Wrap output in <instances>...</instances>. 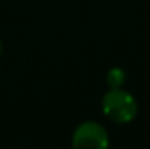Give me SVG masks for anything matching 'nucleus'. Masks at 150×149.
<instances>
[{"label":"nucleus","instance_id":"obj_1","mask_svg":"<svg viewBox=\"0 0 150 149\" xmlns=\"http://www.w3.org/2000/svg\"><path fill=\"white\" fill-rule=\"evenodd\" d=\"M101 109L102 114L113 123L126 125L137 117L139 104L136 98L125 88H109L101 99Z\"/></svg>","mask_w":150,"mask_h":149},{"label":"nucleus","instance_id":"obj_2","mask_svg":"<svg viewBox=\"0 0 150 149\" xmlns=\"http://www.w3.org/2000/svg\"><path fill=\"white\" fill-rule=\"evenodd\" d=\"M72 149H109L110 136L101 122H81L72 133Z\"/></svg>","mask_w":150,"mask_h":149},{"label":"nucleus","instance_id":"obj_3","mask_svg":"<svg viewBox=\"0 0 150 149\" xmlns=\"http://www.w3.org/2000/svg\"><path fill=\"white\" fill-rule=\"evenodd\" d=\"M126 71L120 66H113L107 71L105 82L109 88H123L126 83Z\"/></svg>","mask_w":150,"mask_h":149},{"label":"nucleus","instance_id":"obj_4","mask_svg":"<svg viewBox=\"0 0 150 149\" xmlns=\"http://www.w3.org/2000/svg\"><path fill=\"white\" fill-rule=\"evenodd\" d=\"M3 53V43H2V38H0V56H2Z\"/></svg>","mask_w":150,"mask_h":149}]
</instances>
